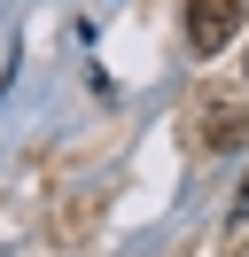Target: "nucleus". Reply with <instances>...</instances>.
I'll return each mask as SVG.
<instances>
[{"instance_id":"f03ea898","label":"nucleus","mask_w":249,"mask_h":257,"mask_svg":"<svg viewBox=\"0 0 249 257\" xmlns=\"http://www.w3.org/2000/svg\"><path fill=\"white\" fill-rule=\"evenodd\" d=\"M195 133H202V148H241L249 109H241V101H202V109H195Z\"/></svg>"},{"instance_id":"f257e3e1","label":"nucleus","mask_w":249,"mask_h":257,"mask_svg":"<svg viewBox=\"0 0 249 257\" xmlns=\"http://www.w3.org/2000/svg\"><path fill=\"white\" fill-rule=\"evenodd\" d=\"M233 32H241V0H195L187 8V47L195 55H218Z\"/></svg>"}]
</instances>
